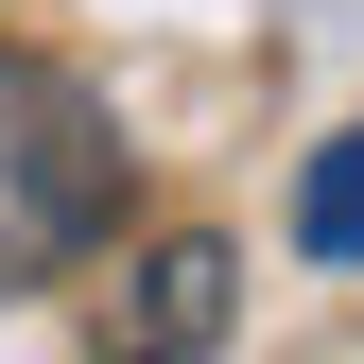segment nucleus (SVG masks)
<instances>
[{
	"label": "nucleus",
	"instance_id": "1",
	"mask_svg": "<svg viewBox=\"0 0 364 364\" xmlns=\"http://www.w3.org/2000/svg\"><path fill=\"white\" fill-rule=\"evenodd\" d=\"M105 225H122V122L87 105V70L0 53V295L70 278Z\"/></svg>",
	"mask_w": 364,
	"mask_h": 364
},
{
	"label": "nucleus",
	"instance_id": "2",
	"mask_svg": "<svg viewBox=\"0 0 364 364\" xmlns=\"http://www.w3.org/2000/svg\"><path fill=\"white\" fill-rule=\"evenodd\" d=\"M225 330H243V243H225V225L139 243V260H122V295L87 312V347H105V364H208Z\"/></svg>",
	"mask_w": 364,
	"mask_h": 364
},
{
	"label": "nucleus",
	"instance_id": "3",
	"mask_svg": "<svg viewBox=\"0 0 364 364\" xmlns=\"http://www.w3.org/2000/svg\"><path fill=\"white\" fill-rule=\"evenodd\" d=\"M295 243H312V260H364V122L295 173Z\"/></svg>",
	"mask_w": 364,
	"mask_h": 364
}]
</instances>
